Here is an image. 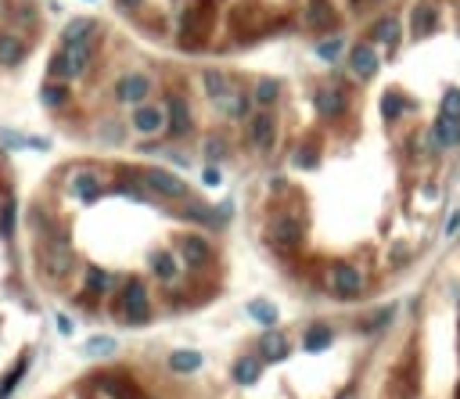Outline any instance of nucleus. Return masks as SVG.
<instances>
[{
    "mask_svg": "<svg viewBox=\"0 0 460 399\" xmlns=\"http://www.w3.org/2000/svg\"><path fill=\"white\" fill-rule=\"evenodd\" d=\"M317 112L327 115V119H338V115L345 112V94H342L338 87H324V90H317Z\"/></svg>",
    "mask_w": 460,
    "mask_h": 399,
    "instance_id": "2eb2a0df",
    "label": "nucleus"
},
{
    "mask_svg": "<svg viewBox=\"0 0 460 399\" xmlns=\"http://www.w3.org/2000/svg\"><path fill=\"white\" fill-rule=\"evenodd\" d=\"M58 331H61V334H72V331H76V327H72V320L65 317V313H58Z\"/></svg>",
    "mask_w": 460,
    "mask_h": 399,
    "instance_id": "c03bdc74",
    "label": "nucleus"
},
{
    "mask_svg": "<svg viewBox=\"0 0 460 399\" xmlns=\"http://www.w3.org/2000/svg\"><path fill=\"white\" fill-rule=\"evenodd\" d=\"M144 180H148V187L158 191L162 198H183L187 195V184L180 177H173V173H165V170H148Z\"/></svg>",
    "mask_w": 460,
    "mask_h": 399,
    "instance_id": "1a4fd4ad",
    "label": "nucleus"
},
{
    "mask_svg": "<svg viewBox=\"0 0 460 399\" xmlns=\"http://www.w3.org/2000/svg\"><path fill=\"white\" fill-rule=\"evenodd\" d=\"M381 112H385V119L403 115V101H400V94H385V101H381Z\"/></svg>",
    "mask_w": 460,
    "mask_h": 399,
    "instance_id": "4c0bfd02",
    "label": "nucleus"
},
{
    "mask_svg": "<svg viewBox=\"0 0 460 399\" xmlns=\"http://www.w3.org/2000/svg\"><path fill=\"white\" fill-rule=\"evenodd\" d=\"M435 144H438V148H457V144H460V119L438 115V122H435Z\"/></svg>",
    "mask_w": 460,
    "mask_h": 399,
    "instance_id": "6ab92c4d",
    "label": "nucleus"
},
{
    "mask_svg": "<svg viewBox=\"0 0 460 399\" xmlns=\"http://www.w3.org/2000/svg\"><path fill=\"white\" fill-rule=\"evenodd\" d=\"M295 165H299V170H302V165L309 170V165H317V158H313V152H299L295 155Z\"/></svg>",
    "mask_w": 460,
    "mask_h": 399,
    "instance_id": "a19ab883",
    "label": "nucleus"
},
{
    "mask_svg": "<svg viewBox=\"0 0 460 399\" xmlns=\"http://www.w3.org/2000/svg\"><path fill=\"white\" fill-rule=\"evenodd\" d=\"M205 90H208V97H213V104H220L227 115H234V119H245V115H248V97H245L223 72L208 69V72H205Z\"/></svg>",
    "mask_w": 460,
    "mask_h": 399,
    "instance_id": "f257e3e1",
    "label": "nucleus"
},
{
    "mask_svg": "<svg viewBox=\"0 0 460 399\" xmlns=\"http://www.w3.org/2000/svg\"><path fill=\"white\" fill-rule=\"evenodd\" d=\"M40 259H44V270L54 277V281H61L72 270V263H76V252H72V245H69V238L65 234H54L51 241H44V252H40Z\"/></svg>",
    "mask_w": 460,
    "mask_h": 399,
    "instance_id": "7ed1b4c3",
    "label": "nucleus"
},
{
    "mask_svg": "<svg viewBox=\"0 0 460 399\" xmlns=\"http://www.w3.org/2000/svg\"><path fill=\"white\" fill-rule=\"evenodd\" d=\"M165 115H170V130L173 137H183L187 130H191V108H187L183 97H170V104H165Z\"/></svg>",
    "mask_w": 460,
    "mask_h": 399,
    "instance_id": "ddd939ff",
    "label": "nucleus"
},
{
    "mask_svg": "<svg viewBox=\"0 0 460 399\" xmlns=\"http://www.w3.org/2000/svg\"><path fill=\"white\" fill-rule=\"evenodd\" d=\"M165 126H170V115H165V108H158V104H140L133 112V130L137 133H158Z\"/></svg>",
    "mask_w": 460,
    "mask_h": 399,
    "instance_id": "6e6552de",
    "label": "nucleus"
},
{
    "mask_svg": "<svg viewBox=\"0 0 460 399\" xmlns=\"http://www.w3.org/2000/svg\"><path fill=\"white\" fill-rule=\"evenodd\" d=\"M374 40H378V44H388V47H395L400 44V22H395V18H385V22H378L374 26V33H370Z\"/></svg>",
    "mask_w": 460,
    "mask_h": 399,
    "instance_id": "a878e982",
    "label": "nucleus"
},
{
    "mask_svg": "<svg viewBox=\"0 0 460 399\" xmlns=\"http://www.w3.org/2000/svg\"><path fill=\"white\" fill-rule=\"evenodd\" d=\"M180 259H183L187 266H208V259H213V248H208L205 238L191 234V238L180 241Z\"/></svg>",
    "mask_w": 460,
    "mask_h": 399,
    "instance_id": "f8f14e48",
    "label": "nucleus"
},
{
    "mask_svg": "<svg viewBox=\"0 0 460 399\" xmlns=\"http://www.w3.org/2000/svg\"><path fill=\"white\" fill-rule=\"evenodd\" d=\"M248 140H252L259 152H270L277 144V122L270 115H252V122H248Z\"/></svg>",
    "mask_w": 460,
    "mask_h": 399,
    "instance_id": "9d476101",
    "label": "nucleus"
},
{
    "mask_svg": "<svg viewBox=\"0 0 460 399\" xmlns=\"http://www.w3.org/2000/svg\"><path fill=\"white\" fill-rule=\"evenodd\" d=\"M435 22H438L435 8H413V18H410V29H413V36H428V33L435 29Z\"/></svg>",
    "mask_w": 460,
    "mask_h": 399,
    "instance_id": "393cba45",
    "label": "nucleus"
},
{
    "mask_svg": "<svg viewBox=\"0 0 460 399\" xmlns=\"http://www.w3.org/2000/svg\"><path fill=\"white\" fill-rule=\"evenodd\" d=\"M274 101H277V83H274V79H259V83H256V104L270 108Z\"/></svg>",
    "mask_w": 460,
    "mask_h": 399,
    "instance_id": "7c9ffc66",
    "label": "nucleus"
},
{
    "mask_svg": "<svg viewBox=\"0 0 460 399\" xmlns=\"http://www.w3.org/2000/svg\"><path fill=\"white\" fill-rule=\"evenodd\" d=\"M208 33V11L205 8H195L183 15V44L191 40V44H198V40Z\"/></svg>",
    "mask_w": 460,
    "mask_h": 399,
    "instance_id": "f3484780",
    "label": "nucleus"
},
{
    "mask_svg": "<svg viewBox=\"0 0 460 399\" xmlns=\"http://www.w3.org/2000/svg\"><path fill=\"white\" fill-rule=\"evenodd\" d=\"M248 317L259 320V324H266V327H274L277 324V309L270 306V302H252V306H248Z\"/></svg>",
    "mask_w": 460,
    "mask_h": 399,
    "instance_id": "c85d7f7f",
    "label": "nucleus"
},
{
    "mask_svg": "<svg viewBox=\"0 0 460 399\" xmlns=\"http://www.w3.org/2000/svg\"><path fill=\"white\" fill-rule=\"evenodd\" d=\"M338 399H356V389H345V392H338Z\"/></svg>",
    "mask_w": 460,
    "mask_h": 399,
    "instance_id": "de8ad7c7",
    "label": "nucleus"
},
{
    "mask_svg": "<svg viewBox=\"0 0 460 399\" xmlns=\"http://www.w3.org/2000/svg\"><path fill=\"white\" fill-rule=\"evenodd\" d=\"M259 349H263V356H266V360H284V356H288V339H284L281 331L266 327V334L259 339Z\"/></svg>",
    "mask_w": 460,
    "mask_h": 399,
    "instance_id": "aec40b11",
    "label": "nucleus"
},
{
    "mask_svg": "<svg viewBox=\"0 0 460 399\" xmlns=\"http://www.w3.org/2000/svg\"><path fill=\"white\" fill-rule=\"evenodd\" d=\"M151 270H155V277L158 281H173L176 277V256H173V252H155V256H151Z\"/></svg>",
    "mask_w": 460,
    "mask_h": 399,
    "instance_id": "b1692460",
    "label": "nucleus"
},
{
    "mask_svg": "<svg viewBox=\"0 0 460 399\" xmlns=\"http://www.w3.org/2000/svg\"><path fill=\"white\" fill-rule=\"evenodd\" d=\"M51 76L54 79H72V69H69V61H65V51H58L51 58Z\"/></svg>",
    "mask_w": 460,
    "mask_h": 399,
    "instance_id": "473e14b6",
    "label": "nucleus"
},
{
    "mask_svg": "<svg viewBox=\"0 0 460 399\" xmlns=\"http://www.w3.org/2000/svg\"><path fill=\"white\" fill-rule=\"evenodd\" d=\"M22 58H26V44H22V40L11 36V33L0 36V69H15Z\"/></svg>",
    "mask_w": 460,
    "mask_h": 399,
    "instance_id": "a211bd4d",
    "label": "nucleus"
},
{
    "mask_svg": "<svg viewBox=\"0 0 460 399\" xmlns=\"http://www.w3.org/2000/svg\"><path fill=\"white\" fill-rule=\"evenodd\" d=\"M69 195L79 202H97L101 198V177L94 170H76L69 177Z\"/></svg>",
    "mask_w": 460,
    "mask_h": 399,
    "instance_id": "0eeeda50",
    "label": "nucleus"
},
{
    "mask_svg": "<svg viewBox=\"0 0 460 399\" xmlns=\"http://www.w3.org/2000/svg\"><path fill=\"white\" fill-rule=\"evenodd\" d=\"M324 22H331V11H327L324 0H313L309 4V26H324Z\"/></svg>",
    "mask_w": 460,
    "mask_h": 399,
    "instance_id": "72a5a7b5",
    "label": "nucleus"
},
{
    "mask_svg": "<svg viewBox=\"0 0 460 399\" xmlns=\"http://www.w3.org/2000/svg\"><path fill=\"white\" fill-rule=\"evenodd\" d=\"M122 317H126L130 324H148V317H151L148 288H144L137 277L126 284V291H122Z\"/></svg>",
    "mask_w": 460,
    "mask_h": 399,
    "instance_id": "20e7f679",
    "label": "nucleus"
},
{
    "mask_svg": "<svg viewBox=\"0 0 460 399\" xmlns=\"http://www.w3.org/2000/svg\"><path fill=\"white\" fill-rule=\"evenodd\" d=\"M26 367H29V360L22 356V360H18V367H11V370L4 374V382H0V399H8V396L15 392V385H18V377L26 374Z\"/></svg>",
    "mask_w": 460,
    "mask_h": 399,
    "instance_id": "cd10ccee",
    "label": "nucleus"
},
{
    "mask_svg": "<svg viewBox=\"0 0 460 399\" xmlns=\"http://www.w3.org/2000/svg\"><path fill=\"white\" fill-rule=\"evenodd\" d=\"M108 288H112V277L104 274V270L90 266V270H87V291H94V295L101 291V295H104V291H108Z\"/></svg>",
    "mask_w": 460,
    "mask_h": 399,
    "instance_id": "c756f323",
    "label": "nucleus"
},
{
    "mask_svg": "<svg viewBox=\"0 0 460 399\" xmlns=\"http://www.w3.org/2000/svg\"><path fill=\"white\" fill-rule=\"evenodd\" d=\"M148 94H151V79L144 72H126V76L115 79V101L119 104H140Z\"/></svg>",
    "mask_w": 460,
    "mask_h": 399,
    "instance_id": "423d86ee",
    "label": "nucleus"
},
{
    "mask_svg": "<svg viewBox=\"0 0 460 399\" xmlns=\"http://www.w3.org/2000/svg\"><path fill=\"white\" fill-rule=\"evenodd\" d=\"M388 320H392V306H385V309H378V313H374V317L363 324V331H370V334H374V331H381Z\"/></svg>",
    "mask_w": 460,
    "mask_h": 399,
    "instance_id": "c9c22d12",
    "label": "nucleus"
},
{
    "mask_svg": "<svg viewBox=\"0 0 460 399\" xmlns=\"http://www.w3.org/2000/svg\"><path fill=\"white\" fill-rule=\"evenodd\" d=\"M331 291L338 299L352 302V299H360V291H363V274L356 266H349V263H338V266H331Z\"/></svg>",
    "mask_w": 460,
    "mask_h": 399,
    "instance_id": "39448f33",
    "label": "nucleus"
},
{
    "mask_svg": "<svg viewBox=\"0 0 460 399\" xmlns=\"http://www.w3.org/2000/svg\"><path fill=\"white\" fill-rule=\"evenodd\" d=\"M61 51H65V61H69V69H72V79H76V76H83V72L90 69L94 44H65Z\"/></svg>",
    "mask_w": 460,
    "mask_h": 399,
    "instance_id": "dca6fc26",
    "label": "nucleus"
},
{
    "mask_svg": "<svg viewBox=\"0 0 460 399\" xmlns=\"http://www.w3.org/2000/svg\"><path fill=\"white\" fill-rule=\"evenodd\" d=\"M11 223H15V202H8L4 205V213H0V234H11Z\"/></svg>",
    "mask_w": 460,
    "mask_h": 399,
    "instance_id": "ea45409f",
    "label": "nucleus"
},
{
    "mask_svg": "<svg viewBox=\"0 0 460 399\" xmlns=\"http://www.w3.org/2000/svg\"><path fill=\"white\" fill-rule=\"evenodd\" d=\"M220 180H223L220 170H213V165H208V170H205V184H208V187H220Z\"/></svg>",
    "mask_w": 460,
    "mask_h": 399,
    "instance_id": "a18cd8bd",
    "label": "nucleus"
},
{
    "mask_svg": "<svg viewBox=\"0 0 460 399\" xmlns=\"http://www.w3.org/2000/svg\"><path fill=\"white\" fill-rule=\"evenodd\" d=\"M331 342H334L331 327L313 324V327L306 331V339H302V349H306V352H324V349H331Z\"/></svg>",
    "mask_w": 460,
    "mask_h": 399,
    "instance_id": "412c9836",
    "label": "nucleus"
},
{
    "mask_svg": "<svg viewBox=\"0 0 460 399\" xmlns=\"http://www.w3.org/2000/svg\"><path fill=\"white\" fill-rule=\"evenodd\" d=\"M443 115L460 119V90H457V87H450V90H446V97H443Z\"/></svg>",
    "mask_w": 460,
    "mask_h": 399,
    "instance_id": "f704fd0d",
    "label": "nucleus"
},
{
    "mask_svg": "<svg viewBox=\"0 0 460 399\" xmlns=\"http://www.w3.org/2000/svg\"><path fill=\"white\" fill-rule=\"evenodd\" d=\"M112 349H115V339H101V334L87 342V356H104V352H112Z\"/></svg>",
    "mask_w": 460,
    "mask_h": 399,
    "instance_id": "e433bc0d",
    "label": "nucleus"
},
{
    "mask_svg": "<svg viewBox=\"0 0 460 399\" xmlns=\"http://www.w3.org/2000/svg\"><path fill=\"white\" fill-rule=\"evenodd\" d=\"M101 389H104V392H112L115 399H140L137 389H126V382H115V377H104Z\"/></svg>",
    "mask_w": 460,
    "mask_h": 399,
    "instance_id": "2f4dec72",
    "label": "nucleus"
},
{
    "mask_svg": "<svg viewBox=\"0 0 460 399\" xmlns=\"http://www.w3.org/2000/svg\"><path fill=\"white\" fill-rule=\"evenodd\" d=\"M170 367H173L176 374H191V370L202 367V352H195V349H176V352L170 356Z\"/></svg>",
    "mask_w": 460,
    "mask_h": 399,
    "instance_id": "5701e85b",
    "label": "nucleus"
},
{
    "mask_svg": "<svg viewBox=\"0 0 460 399\" xmlns=\"http://www.w3.org/2000/svg\"><path fill=\"white\" fill-rule=\"evenodd\" d=\"M119 4H122V8H140L144 0H119Z\"/></svg>",
    "mask_w": 460,
    "mask_h": 399,
    "instance_id": "49530a36",
    "label": "nucleus"
},
{
    "mask_svg": "<svg viewBox=\"0 0 460 399\" xmlns=\"http://www.w3.org/2000/svg\"><path fill=\"white\" fill-rule=\"evenodd\" d=\"M259 374H263V364L256 360V356H245V360L234 364V382L238 385H256Z\"/></svg>",
    "mask_w": 460,
    "mask_h": 399,
    "instance_id": "4be33fe9",
    "label": "nucleus"
},
{
    "mask_svg": "<svg viewBox=\"0 0 460 399\" xmlns=\"http://www.w3.org/2000/svg\"><path fill=\"white\" fill-rule=\"evenodd\" d=\"M317 54H320L324 61H334V58L342 54V40H324V44L317 47Z\"/></svg>",
    "mask_w": 460,
    "mask_h": 399,
    "instance_id": "58836bf2",
    "label": "nucleus"
},
{
    "mask_svg": "<svg viewBox=\"0 0 460 399\" xmlns=\"http://www.w3.org/2000/svg\"><path fill=\"white\" fill-rule=\"evenodd\" d=\"M40 101H44L47 108H61V104L69 101V87L65 83H47V87L40 90Z\"/></svg>",
    "mask_w": 460,
    "mask_h": 399,
    "instance_id": "bb28decb",
    "label": "nucleus"
},
{
    "mask_svg": "<svg viewBox=\"0 0 460 399\" xmlns=\"http://www.w3.org/2000/svg\"><path fill=\"white\" fill-rule=\"evenodd\" d=\"M205 152H208V158H220V155H223V140H208Z\"/></svg>",
    "mask_w": 460,
    "mask_h": 399,
    "instance_id": "79ce46f5",
    "label": "nucleus"
},
{
    "mask_svg": "<svg viewBox=\"0 0 460 399\" xmlns=\"http://www.w3.org/2000/svg\"><path fill=\"white\" fill-rule=\"evenodd\" d=\"M61 40H65V44H94L97 40V22L94 18H72V22L65 26V33H61Z\"/></svg>",
    "mask_w": 460,
    "mask_h": 399,
    "instance_id": "4468645a",
    "label": "nucleus"
},
{
    "mask_svg": "<svg viewBox=\"0 0 460 399\" xmlns=\"http://www.w3.org/2000/svg\"><path fill=\"white\" fill-rule=\"evenodd\" d=\"M457 230H460V209H457V213L450 216V223H446V238H453Z\"/></svg>",
    "mask_w": 460,
    "mask_h": 399,
    "instance_id": "37998d69",
    "label": "nucleus"
},
{
    "mask_svg": "<svg viewBox=\"0 0 460 399\" xmlns=\"http://www.w3.org/2000/svg\"><path fill=\"white\" fill-rule=\"evenodd\" d=\"M266 241L274 245L277 252H291V248H299L302 245V220L295 213H281L270 220L266 227Z\"/></svg>",
    "mask_w": 460,
    "mask_h": 399,
    "instance_id": "f03ea898",
    "label": "nucleus"
},
{
    "mask_svg": "<svg viewBox=\"0 0 460 399\" xmlns=\"http://www.w3.org/2000/svg\"><path fill=\"white\" fill-rule=\"evenodd\" d=\"M349 72L356 79H370L374 72H378V54H374L370 44H360L349 51Z\"/></svg>",
    "mask_w": 460,
    "mask_h": 399,
    "instance_id": "9b49d317",
    "label": "nucleus"
}]
</instances>
